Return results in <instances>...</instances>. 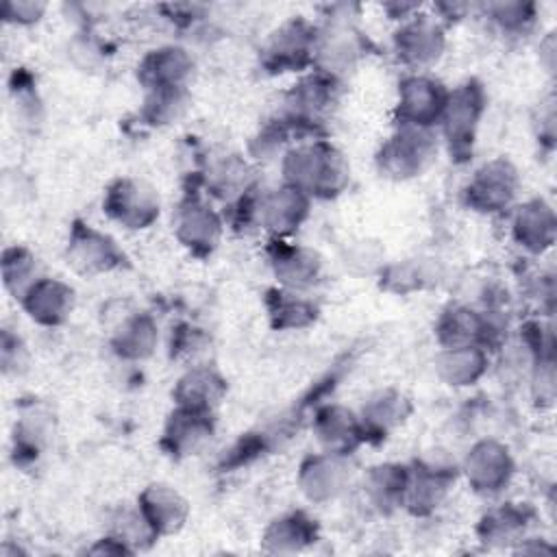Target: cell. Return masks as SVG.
<instances>
[{
    "instance_id": "cell-33",
    "label": "cell",
    "mask_w": 557,
    "mask_h": 557,
    "mask_svg": "<svg viewBox=\"0 0 557 557\" xmlns=\"http://www.w3.org/2000/svg\"><path fill=\"white\" fill-rule=\"evenodd\" d=\"M485 11L505 30H524L535 17V4L531 2H496L487 4Z\"/></svg>"
},
{
    "instance_id": "cell-21",
    "label": "cell",
    "mask_w": 557,
    "mask_h": 557,
    "mask_svg": "<svg viewBox=\"0 0 557 557\" xmlns=\"http://www.w3.org/2000/svg\"><path fill=\"white\" fill-rule=\"evenodd\" d=\"M490 322L470 307H450L437 322V339L444 348L483 346L490 342Z\"/></svg>"
},
{
    "instance_id": "cell-7",
    "label": "cell",
    "mask_w": 557,
    "mask_h": 557,
    "mask_svg": "<svg viewBox=\"0 0 557 557\" xmlns=\"http://www.w3.org/2000/svg\"><path fill=\"white\" fill-rule=\"evenodd\" d=\"M518 189V174L505 159L483 163L466 187V202L474 211L494 213L509 207Z\"/></svg>"
},
{
    "instance_id": "cell-14",
    "label": "cell",
    "mask_w": 557,
    "mask_h": 557,
    "mask_svg": "<svg viewBox=\"0 0 557 557\" xmlns=\"http://www.w3.org/2000/svg\"><path fill=\"white\" fill-rule=\"evenodd\" d=\"M211 435H213L211 411H200V409L178 405L176 411H172L165 422L161 446L172 457H187L196 453Z\"/></svg>"
},
{
    "instance_id": "cell-2",
    "label": "cell",
    "mask_w": 557,
    "mask_h": 557,
    "mask_svg": "<svg viewBox=\"0 0 557 557\" xmlns=\"http://www.w3.org/2000/svg\"><path fill=\"white\" fill-rule=\"evenodd\" d=\"M483 107L485 91L476 81H466L463 85L448 91V100L440 122L444 126V137L453 159L466 161L472 154Z\"/></svg>"
},
{
    "instance_id": "cell-30",
    "label": "cell",
    "mask_w": 557,
    "mask_h": 557,
    "mask_svg": "<svg viewBox=\"0 0 557 557\" xmlns=\"http://www.w3.org/2000/svg\"><path fill=\"white\" fill-rule=\"evenodd\" d=\"M2 278L11 294L17 298L37 281L35 276V257L26 248H7L2 257Z\"/></svg>"
},
{
    "instance_id": "cell-29",
    "label": "cell",
    "mask_w": 557,
    "mask_h": 557,
    "mask_svg": "<svg viewBox=\"0 0 557 557\" xmlns=\"http://www.w3.org/2000/svg\"><path fill=\"white\" fill-rule=\"evenodd\" d=\"M311 540H315V524L300 511L274 520L265 531V542L276 553L300 550Z\"/></svg>"
},
{
    "instance_id": "cell-27",
    "label": "cell",
    "mask_w": 557,
    "mask_h": 557,
    "mask_svg": "<svg viewBox=\"0 0 557 557\" xmlns=\"http://www.w3.org/2000/svg\"><path fill=\"white\" fill-rule=\"evenodd\" d=\"M409 468L398 463H383L368 472L366 492L379 509H389L403 505L407 490Z\"/></svg>"
},
{
    "instance_id": "cell-20",
    "label": "cell",
    "mask_w": 557,
    "mask_h": 557,
    "mask_svg": "<svg viewBox=\"0 0 557 557\" xmlns=\"http://www.w3.org/2000/svg\"><path fill=\"white\" fill-rule=\"evenodd\" d=\"M555 211L544 200L524 202L513 218V237L529 252H544L555 242Z\"/></svg>"
},
{
    "instance_id": "cell-22",
    "label": "cell",
    "mask_w": 557,
    "mask_h": 557,
    "mask_svg": "<svg viewBox=\"0 0 557 557\" xmlns=\"http://www.w3.org/2000/svg\"><path fill=\"white\" fill-rule=\"evenodd\" d=\"M453 481L455 474L448 468L420 466L409 470L403 505H407L413 513H426L442 503Z\"/></svg>"
},
{
    "instance_id": "cell-32",
    "label": "cell",
    "mask_w": 557,
    "mask_h": 557,
    "mask_svg": "<svg viewBox=\"0 0 557 557\" xmlns=\"http://www.w3.org/2000/svg\"><path fill=\"white\" fill-rule=\"evenodd\" d=\"M185 89H159V91H148L144 115L152 124H165L174 120L183 107H185Z\"/></svg>"
},
{
    "instance_id": "cell-12",
    "label": "cell",
    "mask_w": 557,
    "mask_h": 557,
    "mask_svg": "<svg viewBox=\"0 0 557 557\" xmlns=\"http://www.w3.org/2000/svg\"><path fill=\"white\" fill-rule=\"evenodd\" d=\"M191 67H194V61L183 48L163 46V48L150 50L141 59L137 67V76L148 91L185 89Z\"/></svg>"
},
{
    "instance_id": "cell-13",
    "label": "cell",
    "mask_w": 557,
    "mask_h": 557,
    "mask_svg": "<svg viewBox=\"0 0 557 557\" xmlns=\"http://www.w3.org/2000/svg\"><path fill=\"white\" fill-rule=\"evenodd\" d=\"M313 433L322 444L324 453L348 457L363 440L361 420L342 405H326L318 409L313 420Z\"/></svg>"
},
{
    "instance_id": "cell-3",
    "label": "cell",
    "mask_w": 557,
    "mask_h": 557,
    "mask_svg": "<svg viewBox=\"0 0 557 557\" xmlns=\"http://www.w3.org/2000/svg\"><path fill=\"white\" fill-rule=\"evenodd\" d=\"M437 146L431 128L398 124L396 133L381 146L376 165L383 176L405 181L420 174L435 157Z\"/></svg>"
},
{
    "instance_id": "cell-17",
    "label": "cell",
    "mask_w": 557,
    "mask_h": 557,
    "mask_svg": "<svg viewBox=\"0 0 557 557\" xmlns=\"http://www.w3.org/2000/svg\"><path fill=\"white\" fill-rule=\"evenodd\" d=\"M309 213V196L292 185H283L265 196L259 205V222L276 237L294 233Z\"/></svg>"
},
{
    "instance_id": "cell-4",
    "label": "cell",
    "mask_w": 557,
    "mask_h": 557,
    "mask_svg": "<svg viewBox=\"0 0 557 557\" xmlns=\"http://www.w3.org/2000/svg\"><path fill=\"white\" fill-rule=\"evenodd\" d=\"M448 100V89L424 74H411L398 85L396 117L398 124L431 128L442 120Z\"/></svg>"
},
{
    "instance_id": "cell-23",
    "label": "cell",
    "mask_w": 557,
    "mask_h": 557,
    "mask_svg": "<svg viewBox=\"0 0 557 557\" xmlns=\"http://www.w3.org/2000/svg\"><path fill=\"white\" fill-rule=\"evenodd\" d=\"M226 392L224 379L211 368H191L174 387V398L181 407L211 411Z\"/></svg>"
},
{
    "instance_id": "cell-34",
    "label": "cell",
    "mask_w": 557,
    "mask_h": 557,
    "mask_svg": "<svg viewBox=\"0 0 557 557\" xmlns=\"http://www.w3.org/2000/svg\"><path fill=\"white\" fill-rule=\"evenodd\" d=\"M44 11H46V4L30 2V0H24V2H4V17H7V20H15V22H20V24L37 22Z\"/></svg>"
},
{
    "instance_id": "cell-11",
    "label": "cell",
    "mask_w": 557,
    "mask_h": 557,
    "mask_svg": "<svg viewBox=\"0 0 557 557\" xmlns=\"http://www.w3.org/2000/svg\"><path fill=\"white\" fill-rule=\"evenodd\" d=\"M174 233L178 242L194 255H209L222 235L220 215L198 198H185L174 215Z\"/></svg>"
},
{
    "instance_id": "cell-16",
    "label": "cell",
    "mask_w": 557,
    "mask_h": 557,
    "mask_svg": "<svg viewBox=\"0 0 557 557\" xmlns=\"http://www.w3.org/2000/svg\"><path fill=\"white\" fill-rule=\"evenodd\" d=\"M20 300L26 313L44 326L63 324L74 309L72 287L57 278H46V276L37 278Z\"/></svg>"
},
{
    "instance_id": "cell-5",
    "label": "cell",
    "mask_w": 557,
    "mask_h": 557,
    "mask_svg": "<svg viewBox=\"0 0 557 557\" xmlns=\"http://www.w3.org/2000/svg\"><path fill=\"white\" fill-rule=\"evenodd\" d=\"M318 52V33L305 20L285 22L263 48V65L270 72L300 70L313 61Z\"/></svg>"
},
{
    "instance_id": "cell-6",
    "label": "cell",
    "mask_w": 557,
    "mask_h": 557,
    "mask_svg": "<svg viewBox=\"0 0 557 557\" xmlns=\"http://www.w3.org/2000/svg\"><path fill=\"white\" fill-rule=\"evenodd\" d=\"M102 207L111 220L126 228H146L159 215L157 194L137 178L113 181L104 194Z\"/></svg>"
},
{
    "instance_id": "cell-18",
    "label": "cell",
    "mask_w": 557,
    "mask_h": 557,
    "mask_svg": "<svg viewBox=\"0 0 557 557\" xmlns=\"http://www.w3.org/2000/svg\"><path fill=\"white\" fill-rule=\"evenodd\" d=\"M187 511L185 498L170 485L154 483L139 496V513L154 535L178 531L187 518Z\"/></svg>"
},
{
    "instance_id": "cell-15",
    "label": "cell",
    "mask_w": 557,
    "mask_h": 557,
    "mask_svg": "<svg viewBox=\"0 0 557 557\" xmlns=\"http://www.w3.org/2000/svg\"><path fill=\"white\" fill-rule=\"evenodd\" d=\"M298 481L302 492L311 500L335 498L350 481V468L344 455L320 453L311 455L300 463Z\"/></svg>"
},
{
    "instance_id": "cell-26",
    "label": "cell",
    "mask_w": 557,
    "mask_h": 557,
    "mask_svg": "<svg viewBox=\"0 0 557 557\" xmlns=\"http://www.w3.org/2000/svg\"><path fill=\"white\" fill-rule=\"evenodd\" d=\"M113 350L124 359H146L157 344V326L150 315L137 313L120 324L113 339Z\"/></svg>"
},
{
    "instance_id": "cell-24",
    "label": "cell",
    "mask_w": 557,
    "mask_h": 557,
    "mask_svg": "<svg viewBox=\"0 0 557 557\" xmlns=\"http://www.w3.org/2000/svg\"><path fill=\"white\" fill-rule=\"evenodd\" d=\"M409 416V403L403 394L394 389H385L374 394L361 411V426L366 433V440L370 435L385 437L394 426H398Z\"/></svg>"
},
{
    "instance_id": "cell-19",
    "label": "cell",
    "mask_w": 557,
    "mask_h": 557,
    "mask_svg": "<svg viewBox=\"0 0 557 557\" xmlns=\"http://www.w3.org/2000/svg\"><path fill=\"white\" fill-rule=\"evenodd\" d=\"M270 259L274 274L287 289L309 287L320 276V257L305 246L274 242L270 248Z\"/></svg>"
},
{
    "instance_id": "cell-1",
    "label": "cell",
    "mask_w": 557,
    "mask_h": 557,
    "mask_svg": "<svg viewBox=\"0 0 557 557\" xmlns=\"http://www.w3.org/2000/svg\"><path fill=\"white\" fill-rule=\"evenodd\" d=\"M285 183L305 191L309 198H333L350 178L344 154L324 139L292 148L283 159Z\"/></svg>"
},
{
    "instance_id": "cell-28",
    "label": "cell",
    "mask_w": 557,
    "mask_h": 557,
    "mask_svg": "<svg viewBox=\"0 0 557 557\" xmlns=\"http://www.w3.org/2000/svg\"><path fill=\"white\" fill-rule=\"evenodd\" d=\"M268 311L272 324L276 329H300L315 320V305L287 292V289H270L268 292Z\"/></svg>"
},
{
    "instance_id": "cell-10",
    "label": "cell",
    "mask_w": 557,
    "mask_h": 557,
    "mask_svg": "<svg viewBox=\"0 0 557 557\" xmlns=\"http://www.w3.org/2000/svg\"><path fill=\"white\" fill-rule=\"evenodd\" d=\"M463 472L476 492L494 494L509 483L513 474V461L507 446L496 440H483L470 448Z\"/></svg>"
},
{
    "instance_id": "cell-9",
    "label": "cell",
    "mask_w": 557,
    "mask_h": 557,
    "mask_svg": "<svg viewBox=\"0 0 557 557\" xmlns=\"http://www.w3.org/2000/svg\"><path fill=\"white\" fill-rule=\"evenodd\" d=\"M444 30L431 15H409L394 33L396 57L411 67H426L442 57Z\"/></svg>"
},
{
    "instance_id": "cell-31",
    "label": "cell",
    "mask_w": 557,
    "mask_h": 557,
    "mask_svg": "<svg viewBox=\"0 0 557 557\" xmlns=\"http://www.w3.org/2000/svg\"><path fill=\"white\" fill-rule=\"evenodd\" d=\"M524 522H527L524 509L507 505V507L490 511L481 520V533H483L485 540H507L516 531L524 529Z\"/></svg>"
},
{
    "instance_id": "cell-25",
    "label": "cell",
    "mask_w": 557,
    "mask_h": 557,
    "mask_svg": "<svg viewBox=\"0 0 557 557\" xmlns=\"http://www.w3.org/2000/svg\"><path fill=\"white\" fill-rule=\"evenodd\" d=\"M487 366V355L481 346L444 348L437 357V372L448 385H472Z\"/></svg>"
},
{
    "instance_id": "cell-8",
    "label": "cell",
    "mask_w": 557,
    "mask_h": 557,
    "mask_svg": "<svg viewBox=\"0 0 557 557\" xmlns=\"http://www.w3.org/2000/svg\"><path fill=\"white\" fill-rule=\"evenodd\" d=\"M124 261V252L115 242L91 228L89 224L74 222L67 242V263L81 274H102L117 268Z\"/></svg>"
}]
</instances>
